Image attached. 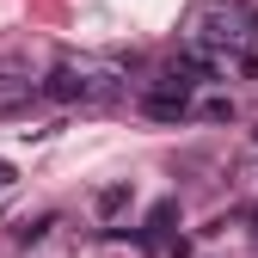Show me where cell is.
<instances>
[{
    "instance_id": "obj_1",
    "label": "cell",
    "mask_w": 258,
    "mask_h": 258,
    "mask_svg": "<svg viewBox=\"0 0 258 258\" xmlns=\"http://www.w3.org/2000/svg\"><path fill=\"white\" fill-rule=\"evenodd\" d=\"M184 43L234 61V55L258 49V7H252V0H215V7H203L197 19H190V37Z\"/></svg>"
},
{
    "instance_id": "obj_2",
    "label": "cell",
    "mask_w": 258,
    "mask_h": 258,
    "mask_svg": "<svg viewBox=\"0 0 258 258\" xmlns=\"http://www.w3.org/2000/svg\"><path fill=\"white\" fill-rule=\"evenodd\" d=\"M43 99H55V105H80V111H99V105H117L123 99V74L117 68H105V61H55V68L43 74Z\"/></svg>"
},
{
    "instance_id": "obj_3",
    "label": "cell",
    "mask_w": 258,
    "mask_h": 258,
    "mask_svg": "<svg viewBox=\"0 0 258 258\" xmlns=\"http://www.w3.org/2000/svg\"><path fill=\"white\" fill-rule=\"evenodd\" d=\"M142 111H148L154 123H184V117H190V86H172V80H154V86L142 92Z\"/></svg>"
},
{
    "instance_id": "obj_4",
    "label": "cell",
    "mask_w": 258,
    "mask_h": 258,
    "mask_svg": "<svg viewBox=\"0 0 258 258\" xmlns=\"http://www.w3.org/2000/svg\"><path fill=\"white\" fill-rule=\"evenodd\" d=\"M43 99V80H31V74H19V68H0V117H19V111H31Z\"/></svg>"
},
{
    "instance_id": "obj_5",
    "label": "cell",
    "mask_w": 258,
    "mask_h": 258,
    "mask_svg": "<svg viewBox=\"0 0 258 258\" xmlns=\"http://www.w3.org/2000/svg\"><path fill=\"white\" fill-rule=\"evenodd\" d=\"M123 209H129V184H105L99 197H92V215H99V221H111V215H123Z\"/></svg>"
},
{
    "instance_id": "obj_6",
    "label": "cell",
    "mask_w": 258,
    "mask_h": 258,
    "mask_svg": "<svg viewBox=\"0 0 258 258\" xmlns=\"http://www.w3.org/2000/svg\"><path fill=\"white\" fill-rule=\"evenodd\" d=\"M172 215H178V203L166 197V203H154V215H148V234H166L172 228Z\"/></svg>"
},
{
    "instance_id": "obj_7",
    "label": "cell",
    "mask_w": 258,
    "mask_h": 258,
    "mask_svg": "<svg viewBox=\"0 0 258 258\" xmlns=\"http://www.w3.org/2000/svg\"><path fill=\"white\" fill-rule=\"evenodd\" d=\"M203 117H209V123H234V99H209Z\"/></svg>"
},
{
    "instance_id": "obj_8",
    "label": "cell",
    "mask_w": 258,
    "mask_h": 258,
    "mask_svg": "<svg viewBox=\"0 0 258 258\" xmlns=\"http://www.w3.org/2000/svg\"><path fill=\"white\" fill-rule=\"evenodd\" d=\"M13 178H19V172H13V160H0V184H13Z\"/></svg>"
},
{
    "instance_id": "obj_9",
    "label": "cell",
    "mask_w": 258,
    "mask_h": 258,
    "mask_svg": "<svg viewBox=\"0 0 258 258\" xmlns=\"http://www.w3.org/2000/svg\"><path fill=\"white\" fill-rule=\"evenodd\" d=\"M252 240H258V215H252Z\"/></svg>"
}]
</instances>
